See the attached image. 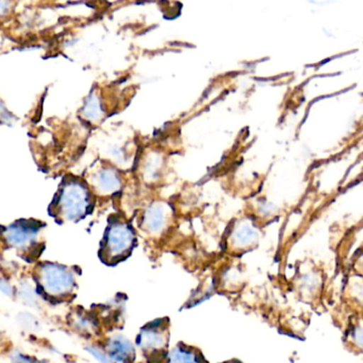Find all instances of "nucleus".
Instances as JSON below:
<instances>
[{"instance_id":"3","label":"nucleus","mask_w":363,"mask_h":363,"mask_svg":"<svg viewBox=\"0 0 363 363\" xmlns=\"http://www.w3.org/2000/svg\"><path fill=\"white\" fill-rule=\"evenodd\" d=\"M169 343V318H158L148 323L137 337V345L150 363L165 362Z\"/></svg>"},{"instance_id":"12","label":"nucleus","mask_w":363,"mask_h":363,"mask_svg":"<svg viewBox=\"0 0 363 363\" xmlns=\"http://www.w3.org/2000/svg\"><path fill=\"white\" fill-rule=\"evenodd\" d=\"M11 363H43V360H40L37 357L31 356L27 352L21 350H14L9 356Z\"/></svg>"},{"instance_id":"9","label":"nucleus","mask_w":363,"mask_h":363,"mask_svg":"<svg viewBox=\"0 0 363 363\" xmlns=\"http://www.w3.org/2000/svg\"><path fill=\"white\" fill-rule=\"evenodd\" d=\"M16 297H18L25 306L38 309L41 306V295L35 284H31L27 279L21 280L16 286Z\"/></svg>"},{"instance_id":"10","label":"nucleus","mask_w":363,"mask_h":363,"mask_svg":"<svg viewBox=\"0 0 363 363\" xmlns=\"http://www.w3.org/2000/svg\"><path fill=\"white\" fill-rule=\"evenodd\" d=\"M94 184L97 190H101L103 192L113 191L116 184V178L113 173L109 171H103L95 175Z\"/></svg>"},{"instance_id":"14","label":"nucleus","mask_w":363,"mask_h":363,"mask_svg":"<svg viewBox=\"0 0 363 363\" xmlns=\"http://www.w3.org/2000/svg\"><path fill=\"white\" fill-rule=\"evenodd\" d=\"M0 294L8 298L16 297V286L1 274H0Z\"/></svg>"},{"instance_id":"11","label":"nucleus","mask_w":363,"mask_h":363,"mask_svg":"<svg viewBox=\"0 0 363 363\" xmlns=\"http://www.w3.org/2000/svg\"><path fill=\"white\" fill-rule=\"evenodd\" d=\"M84 350H86L89 356L94 359L97 363H112V361L110 360L109 356H108L103 345H99V344L97 343L86 344Z\"/></svg>"},{"instance_id":"1","label":"nucleus","mask_w":363,"mask_h":363,"mask_svg":"<svg viewBox=\"0 0 363 363\" xmlns=\"http://www.w3.org/2000/svg\"><path fill=\"white\" fill-rule=\"evenodd\" d=\"M35 284L41 297L65 301L77 289V274L67 265L45 261L35 267Z\"/></svg>"},{"instance_id":"17","label":"nucleus","mask_w":363,"mask_h":363,"mask_svg":"<svg viewBox=\"0 0 363 363\" xmlns=\"http://www.w3.org/2000/svg\"><path fill=\"white\" fill-rule=\"evenodd\" d=\"M222 363H242V362H240V361H238V360H229V361H225V362H222Z\"/></svg>"},{"instance_id":"7","label":"nucleus","mask_w":363,"mask_h":363,"mask_svg":"<svg viewBox=\"0 0 363 363\" xmlns=\"http://www.w3.org/2000/svg\"><path fill=\"white\" fill-rule=\"evenodd\" d=\"M69 327L82 337H94L99 333V320L86 310H75L69 314Z\"/></svg>"},{"instance_id":"5","label":"nucleus","mask_w":363,"mask_h":363,"mask_svg":"<svg viewBox=\"0 0 363 363\" xmlns=\"http://www.w3.org/2000/svg\"><path fill=\"white\" fill-rule=\"evenodd\" d=\"M40 229L41 227L37 222L21 220L4 228L1 237L10 248L18 252H27L37 244Z\"/></svg>"},{"instance_id":"8","label":"nucleus","mask_w":363,"mask_h":363,"mask_svg":"<svg viewBox=\"0 0 363 363\" xmlns=\"http://www.w3.org/2000/svg\"><path fill=\"white\" fill-rule=\"evenodd\" d=\"M164 363H208L203 352L186 344H178L167 352Z\"/></svg>"},{"instance_id":"13","label":"nucleus","mask_w":363,"mask_h":363,"mask_svg":"<svg viewBox=\"0 0 363 363\" xmlns=\"http://www.w3.org/2000/svg\"><path fill=\"white\" fill-rule=\"evenodd\" d=\"M86 118L90 120H99V114H101V104L99 99L96 96H91L84 109Z\"/></svg>"},{"instance_id":"16","label":"nucleus","mask_w":363,"mask_h":363,"mask_svg":"<svg viewBox=\"0 0 363 363\" xmlns=\"http://www.w3.org/2000/svg\"><path fill=\"white\" fill-rule=\"evenodd\" d=\"M8 5H9L8 3H0V14H4V12L7 10Z\"/></svg>"},{"instance_id":"6","label":"nucleus","mask_w":363,"mask_h":363,"mask_svg":"<svg viewBox=\"0 0 363 363\" xmlns=\"http://www.w3.org/2000/svg\"><path fill=\"white\" fill-rule=\"evenodd\" d=\"M103 347L112 363H133L135 348L133 342L122 333H113L106 337Z\"/></svg>"},{"instance_id":"4","label":"nucleus","mask_w":363,"mask_h":363,"mask_svg":"<svg viewBox=\"0 0 363 363\" xmlns=\"http://www.w3.org/2000/svg\"><path fill=\"white\" fill-rule=\"evenodd\" d=\"M88 192L86 188L77 182H71L61 191V196L57 203V214L61 220L72 222L84 218L88 212Z\"/></svg>"},{"instance_id":"2","label":"nucleus","mask_w":363,"mask_h":363,"mask_svg":"<svg viewBox=\"0 0 363 363\" xmlns=\"http://www.w3.org/2000/svg\"><path fill=\"white\" fill-rule=\"evenodd\" d=\"M135 244V231L124 222H112L101 242V257L107 264H118L130 256Z\"/></svg>"},{"instance_id":"15","label":"nucleus","mask_w":363,"mask_h":363,"mask_svg":"<svg viewBox=\"0 0 363 363\" xmlns=\"http://www.w3.org/2000/svg\"><path fill=\"white\" fill-rule=\"evenodd\" d=\"M21 326L23 329H26L28 331H35L37 328H39V322L37 318L30 313H23L21 314L20 318Z\"/></svg>"}]
</instances>
